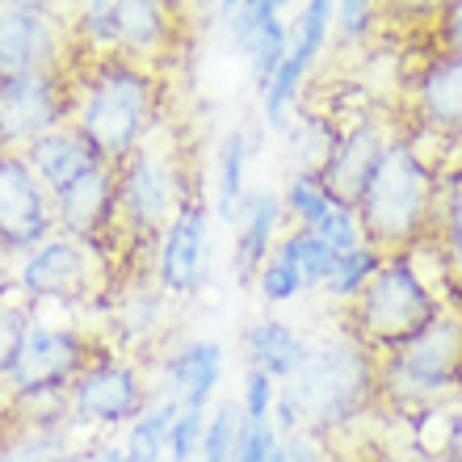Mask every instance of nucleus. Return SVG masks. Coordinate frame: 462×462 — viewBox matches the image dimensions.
Here are the masks:
<instances>
[{
    "instance_id": "1",
    "label": "nucleus",
    "mask_w": 462,
    "mask_h": 462,
    "mask_svg": "<svg viewBox=\"0 0 462 462\" xmlns=\"http://www.w3.org/2000/svg\"><path fill=\"white\" fill-rule=\"evenodd\" d=\"M164 122V72L106 55L76 60L68 72V126L85 134L97 160L118 169Z\"/></svg>"
},
{
    "instance_id": "2",
    "label": "nucleus",
    "mask_w": 462,
    "mask_h": 462,
    "mask_svg": "<svg viewBox=\"0 0 462 462\" xmlns=\"http://www.w3.org/2000/svg\"><path fill=\"white\" fill-rule=\"evenodd\" d=\"M374 403L378 357L357 341L341 337V341L311 345L299 374L278 387L273 429H278V438H291V433L328 438V433L349 429L353 420H362Z\"/></svg>"
},
{
    "instance_id": "3",
    "label": "nucleus",
    "mask_w": 462,
    "mask_h": 462,
    "mask_svg": "<svg viewBox=\"0 0 462 462\" xmlns=\"http://www.w3.org/2000/svg\"><path fill=\"white\" fill-rule=\"evenodd\" d=\"M441 185H446V169H438L408 134L395 131L353 207L365 244H374L383 256L420 248L438 223Z\"/></svg>"
},
{
    "instance_id": "4",
    "label": "nucleus",
    "mask_w": 462,
    "mask_h": 462,
    "mask_svg": "<svg viewBox=\"0 0 462 462\" xmlns=\"http://www.w3.org/2000/svg\"><path fill=\"white\" fill-rule=\"evenodd\" d=\"M118 244L152 253V244L177 210L198 198L194 189V164L177 143V134L160 122L118 169Z\"/></svg>"
},
{
    "instance_id": "5",
    "label": "nucleus",
    "mask_w": 462,
    "mask_h": 462,
    "mask_svg": "<svg viewBox=\"0 0 462 462\" xmlns=\"http://www.w3.org/2000/svg\"><path fill=\"white\" fill-rule=\"evenodd\" d=\"M441 311H446V294L429 282L420 256L395 253L378 265L365 291L345 307V337L370 349L374 357H387L416 341Z\"/></svg>"
},
{
    "instance_id": "6",
    "label": "nucleus",
    "mask_w": 462,
    "mask_h": 462,
    "mask_svg": "<svg viewBox=\"0 0 462 462\" xmlns=\"http://www.w3.org/2000/svg\"><path fill=\"white\" fill-rule=\"evenodd\" d=\"M462 400V311L446 307L416 341L378 357V403L403 416Z\"/></svg>"
},
{
    "instance_id": "7",
    "label": "nucleus",
    "mask_w": 462,
    "mask_h": 462,
    "mask_svg": "<svg viewBox=\"0 0 462 462\" xmlns=\"http://www.w3.org/2000/svg\"><path fill=\"white\" fill-rule=\"evenodd\" d=\"M177 25H181V9L160 0H88L68 13L76 60L122 55L160 72L169 51L177 47Z\"/></svg>"
},
{
    "instance_id": "8",
    "label": "nucleus",
    "mask_w": 462,
    "mask_h": 462,
    "mask_svg": "<svg viewBox=\"0 0 462 462\" xmlns=\"http://www.w3.org/2000/svg\"><path fill=\"white\" fill-rule=\"evenodd\" d=\"M13 286L34 303H63V307H97L106 311L118 291V273H114L110 253H101L93 244H80L72 236L55 231L42 240L34 253L17 256L13 265Z\"/></svg>"
},
{
    "instance_id": "9",
    "label": "nucleus",
    "mask_w": 462,
    "mask_h": 462,
    "mask_svg": "<svg viewBox=\"0 0 462 462\" xmlns=\"http://www.w3.org/2000/svg\"><path fill=\"white\" fill-rule=\"evenodd\" d=\"M152 403V378L139 357H126L118 349H106L97 362L80 370L68 387V416L80 433H114L143 416Z\"/></svg>"
},
{
    "instance_id": "10",
    "label": "nucleus",
    "mask_w": 462,
    "mask_h": 462,
    "mask_svg": "<svg viewBox=\"0 0 462 462\" xmlns=\"http://www.w3.org/2000/svg\"><path fill=\"white\" fill-rule=\"evenodd\" d=\"M97 337L85 332L80 324H47L34 319V328L25 337L13 374L5 378L13 400H38V395H68L80 370L97 362Z\"/></svg>"
},
{
    "instance_id": "11",
    "label": "nucleus",
    "mask_w": 462,
    "mask_h": 462,
    "mask_svg": "<svg viewBox=\"0 0 462 462\" xmlns=\"http://www.w3.org/2000/svg\"><path fill=\"white\" fill-rule=\"evenodd\" d=\"M72 34L68 13L38 0L0 5V76L22 72H72Z\"/></svg>"
},
{
    "instance_id": "12",
    "label": "nucleus",
    "mask_w": 462,
    "mask_h": 462,
    "mask_svg": "<svg viewBox=\"0 0 462 462\" xmlns=\"http://www.w3.org/2000/svg\"><path fill=\"white\" fill-rule=\"evenodd\" d=\"M210 202L202 194L189 198L177 219L156 236L152 256H147V273L169 299H194L207 286L210 265Z\"/></svg>"
},
{
    "instance_id": "13",
    "label": "nucleus",
    "mask_w": 462,
    "mask_h": 462,
    "mask_svg": "<svg viewBox=\"0 0 462 462\" xmlns=\"http://www.w3.org/2000/svg\"><path fill=\"white\" fill-rule=\"evenodd\" d=\"M68 126V72L0 76V152H25Z\"/></svg>"
},
{
    "instance_id": "14",
    "label": "nucleus",
    "mask_w": 462,
    "mask_h": 462,
    "mask_svg": "<svg viewBox=\"0 0 462 462\" xmlns=\"http://www.w3.org/2000/svg\"><path fill=\"white\" fill-rule=\"evenodd\" d=\"M55 198L22 152H0V253L5 261L34 253L55 236Z\"/></svg>"
},
{
    "instance_id": "15",
    "label": "nucleus",
    "mask_w": 462,
    "mask_h": 462,
    "mask_svg": "<svg viewBox=\"0 0 462 462\" xmlns=\"http://www.w3.org/2000/svg\"><path fill=\"white\" fill-rule=\"evenodd\" d=\"M227 370V353L210 337H189V341L164 345V353L147 357V378H152V395L172 400L177 408H194L210 412V400L223 383Z\"/></svg>"
},
{
    "instance_id": "16",
    "label": "nucleus",
    "mask_w": 462,
    "mask_h": 462,
    "mask_svg": "<svg viewBox=\"0 0 462 462\" xmlns=\"http://www.w3.org/2000/svg\"><path fill=\"white\" fill-rule=\"evenodd\" d=\"M223 38L227 47L248 63L253 72L256 93L273 80V72L282 68V60L291 55V22H286V9L278 0H236V5H223Z\"/></svg>"
},
{
    "instance_id": "17",
    "label": "nucleus",
    "mask_w": 462,
    "mask_h": 462,
    "mask_svg": "<svg viewBox=\"0 0 462 462\" xmlns=\"http://www.w3.org/2000/svg\"><path fill=\"white\" fill-rule=\"evenodd\" d=\"M55 227L101 253L118 248V172L114 164L97 160L68 189L55 194Z\"/></svg>"
},
{
    "instance_id": "18",
    "label": "nucleus",
    "mask_w": 462,
    "mask_h": 462,
    "mask_svg": "<svg viewBox=\"0 0 462 462\" xmlns=\"http://www.w3.org/2000/svg\"><path fill=\"white\" fill-rule=\"evenodd\" d=\"M391 139H395V131L387 126L383 114H357L353 122L337 126V139H332L328 156L319 160V169H316L319 185H324L337 202L357 207V198H362L365 181H370V172H374V164L383 160Z\"/></svg>"
},
{
    "instance_id": "19",
    "label": "nucleus",
    "mask_w": 462,
    "mask_h": 462,
    "mask_svg": "<svg viewBox=\"0 0 462 462\" xmlns=\"http://www.w3.org/2000/svg\"><path fill=\"white\" fill-rule=\"evenodd\" d=\"M172 299L160 291L152 273L118 282L110 307H106V328H110V349L147 362V349H160V337L169 332Z\"/></svg>"
},
{
    "instance_id": "20",
    "label": "nucleus",
    "mask_w": 462,
    "mask_h": 462,
    "mask_svg": "<svg viewBox=\"0 0 462 462\" xmlns=\"http://www.w3.org/2000/svg\"><path fill=\"white\" fill-rule=\"evenodd\" d=\"M412 126L454 139L462 131V55L429 51L412 76Z\"/></svg>"
},
{
    "instance_id": "21",
    "label": "nucleus",
    "mask_w": 462,
    "mask_h": 462,
    "mask_svg": "<svg viewBox=\"0 0 462 462\" xmlns=\"http://www.w3.org/2000/svg\"><path fill=\"white\" fill-rule=\"evenodd\" d=\"M282 194L273 189H248L236 215V240H231V273L240 278V286H253L273 248L282 240Z\"/></svg>"
},
{
    "instance_id": "22",
    "label": "nucleus",
    "mask_w": 462,
    "mask_h": 462,
    "mask_svg": "<svg viewBox=\"0 0 462 462\" xmlns=\"http://www.w3.org/2000/svg\"><path fill=\"white\" fill-rule=\"evenodd\" d=\"M307 353H311L307 337L278 316H261L244 328V357H248V370H261V374L273 378L278 387L299 374V365L307 362Z\"/></svg>"
},
{
    "instance_id": "23",
    "label": "nucleus",
    "mask_w": 462,
    "mask_h": 462,
    "mask_svg": "<svg viewBox=\"0 0 462 462\" xmlns=\"http://www.w3.org/2000/svg\"><path fill=\"white\" fill-rule=\"evenodd\" d=\"M22 156H25V164L34 169L38 181L51 189V198L60 194V189H68L80 172H88L97 164V152H93V147L85 143V134L72 131V126H60V131L34 139Z\"/></svg>"
},
{
    "instance_id": "24",
    "label": "nucleus",
    "mask_w": 462,
    "mask_h": 462,
    "mask_svg": "<svg viewBox=\"0 0 462 462\" xmlns=\"http://www.w3.org/2000/svg\"><path fill=\"white\" fill-rule=\"evenodd\" d=\"M248 160H253V134L227 131L219 143V169H215V194H210V215L227 227H236L240 202L248 194Z\"/></svg>"
},
{
    "instance_id": "25",
    "label": "nucleus",
    "mask_w": 462,
    "mask_h": 462,
    "mask_svg": "<svg viewBox=\"0 0 462 462\" xmlns=\"http://www.w3.org/2000/svg\"><path fill=\"white\" fill-rule=\"evenodd\" d=\"M433 248L441 256L446 294H458L462 299V172H446L438 223H433Z\"/></svg>"
},
{
    "instance_id": "26",
    "label": "nucleus",
    "mask_w": 462,
    "mask_h": 462,
    "mask_svg": "<svg viewBox=\"0 0 462 462\" xmlns=\"http://www.w3.org/2000/svg\"><path fill=\"white\" fill-rule=\"evenodd\" d=\"M177 412H181V408L172 400L152 395L143 416L122 429V441H118L122 462H164L169 458V429H172V420H177Z\"/></svg>"
},
{
    "instance_id": "27",
    "label": "nucleus",
    "mask_w": 462,
    "mask_h": 462,
    "mask_svg": "<svg viewBox=\"0 0 462 462\" xmlns=\"http://www.w3.org/2000/svg\"><path fill=\"white\" fill-rule=\"evenodd\" d=\"M273 261H282V265L291 269L307 294V291H324V282H328L332 265H337V253H332L319 236H311V231L286 227L278 248H273Z\"/></svg>"
},
{
    "instance_id": "28",
    "label": "nucleus",
    "mask_w": 462,
    "mask_h": 462,
    "mask_svg": "<svg viewBox=\"0 0 462 462\" xmlns=\"http://www.w3.org/2000/svg\"><path fill=\"white\" fill-rule=\"evenodd\" d=\"M307 76H311V68L303 60L286 55L282 68L273 72V80L261 88V122H265L269 131H282V134L291 131L294 114H299V101H303Z\"/></svg>"
},
{
    "instance_id": "29",
    "label": "nucleus",
    "mask_w": 462,
    "mask_h": 462,
    "mask_svg": "<svg viewBox=\"0 0 462 462\" xmlns=\"http://www.w3.org/2000/svg\"><path fill=\"white\" fill-rule=\"evenodd\" d=\"M80 429H13L0 441V462H72L80 454L76 446Z\"/></svg>"
},
{
    "instance_id": "30",
    "label": "nucleus",
    "mask_w": 462,
    "mask_h": 462,
    "mask_svg": "<svg viewBox=\"0 0 462 462\" xmlns=\"http://www.w3.org/2000/svg\"><path fill=\"white\" fill-rule=\"evenodd\" d=\"M34 319H38L34 303L13 286V278L0 282V378L13 374L17 353H22L25 337H30V328H34Z\"/></svg>"
},
{
    "instance_id": "31",
    "label": "nucleus",
    "mask_w": 462,
    "mask_h": 462,
    "mask_svg": "<svg viewBox=\"0 0 462 462\" xmlns=\"http://www.w3.org/2000/svg\"><path fill=\"white\" fill-rule=\"evenodd\" d=\"M332 42V0H307L291 17V55L316 68L324 47Z\"/></svg>"
},
{
    "instance_id": "32",
    "label": "nucleus",
    "mask_w": 462,
    "mask_h": 462,
    "mask_svg": "<svg viewBox=\"0 0 462 462\" xmlns=\"http://www.w3.org/2000/svg\"><path fill=\"white\" fill-rule=\"evenodd\" d=\"M244 429H248V420H244L240 403L219 400L207 412V429H202V450H198V462H236Z\"/></svg>"
},
{
    "instance_id": "33",
    "label": "nucleus",
    "mask_w": 462,
    "mask_h": 462,
    "mask_svg": "<svg viewBox=\"0 0 462 462\" xmlns=\"http://www.w3.org/2000/svg\"><path fill=\"white\" fill-rule=\"evenodd\" d=\"M332 207H337V198L319 185L316 172L294 169V177L286 181V194H282V210H286V219H291L294 227H303V231H316L319 219H324Z\"/></svg>"
},
{
    "instance_id": "34",
    "label": "nucleus",
    "mask_w": 462,
    "mask_h": 462,
    "mask_svg": "<svg viewBox=\"0 0 462 462\" xmlns=\"http://www.w3.org/2000/svg\"><path fill=\"white\" fill-rule=\"evenodd\" d=\"M387 256L378 253L374 244H362L357 253H345V256H337V265H332V273H328V282H324V294H328L332 303H341V307H349L357 294L365 291V282L378 273V265H383Z\"/></svg>"
},
{
    "instance_id": "35",
    "label": "nucleus",
    "mask_w": 462,
    "mask_h": 462,
    "mask_svg": "<svg viewBox=\"0 0 462 462\" xmlns=\"http://www.w3.org/2000/svg\"><path fill=\"white\" fill-rule=\"evenodd\" d=\"M383 17L387 13L374 0H337L332 5V34L341 38L345 47H365V42H374Z\"/></svg>"
},
{
    "instance_id": "36",
    "label": "nucleus",
    "mask_w": 462,
    "mask_h": 462,
    "mask_svg": "<svg viewBox=\"0 0 462 462\" xmlns=\"http://www.w3.org/2000/svg\"><path fill=\"white\" fill-rule=\"evenodd\" d=\"M240 412L248 425H261V420H273V403H278V383L265 378L261 370H244L240 383Z\"/></svg>"
},
{
    "instance_id": "37",
    "label": "nucleus",
    "mask_w": 462,
    "mask_h": 462,
    "mask_svg": "<svg viewBox=\"0 0 462 462\" xmlns=\"http://www.w3.org/2000/svg\"><path fill=\"white\" fill-rule=\"evenodd\" d=\"M202 429H207V412L181 408L177 420H172V429H169V458L164 462H198V450H202Z\"/></svg>"
},
{
    "instance_id": "38",
    "label": "nucleus",
    "mask_w": 462,
    "mask_h": 462,
    "mask_svg": "<svg viewBox=\"0 0 462 462\" xmlns=\"http://www.w3.org/2000/svg\"><path fill=\"white\" fill-rule=\"evenodd\" d=\"M253 291L261 294L269 307H286V303H294V299H303V286H299V278H294V273L282 265V261H273V256H269L265 265H261V273L253 278Z\"/></svg>"
},
{
    "instance_id": "39",
    "label": "nucleus",
    "mask_w": 462,
    "mask_h": 462,
    "mask_svg": "<svg viewBox=\"0 0 462 462\" xmlns=\"http://www.w3.org/2000/svg\"><path fill=\"white\" fill-rule=\"evenodd\" d=\"M278 446V429L273 420H261V425H248L240 438V450H236V462H265Z\"/></svg>"
},
{
    "instance_id": "40",
    "label": "nucleus",
    "mask_w": 462,
    "mask_h": 462,
    "mask_svg": "<svg viewBox=\"0 0 462 462\" xmlns=\"http://www.w3.org/2000/svg\"><path fill=\"white\" fill-rule=\"evenodd\" d=\"M433 38H438V51L462 55V0L441 5V9L433 13Z\"/></svg>"
},
{
    "instance_id": "41",
    "label": "nucleus",
    "mask_w": 462,
    "mask_h": 462,
    "mask_svg": "<svg viewBox=\"0 0 462 462\" xmlns=\"http://www.w3.org/2000/svg\"><path fill=\"white\" fill-rule=\"evenodd\" d=\"M282 462H328V450L319 446V438L311 433H291V438H278Z\"/></svg>"
},
{
    "instance_id": "42",
    "label": "nucleus",
    "mask_w": 462,
    "mask_h": 462,
    "mask_svg": "<svg viewBox=\"0 0 462 462\" xmlns=\"http://www.w3.org/2000/svg\"><path fill=\"white\" fill-rule=\"evenodd\" d=\"M441 462H462V400L450 403V438H446Z\"/></svg>"
},
{
    "instance_id": "43",
    "label": "nucleus",
    "mask_w": 462,
    "mask_h": 462,
    "mask_svg": "<svg viewBox=\"0 0 462 462\" xmlns=\"http://www.w3.org/2000/svg\"><path fill=\"white\" fill-rule=\"evenodd\" d=\"M72 462H122V446L118 441H93V446H80Z\"/></svg>"
},
{
    "instance_id": "44",
    "label": "nucleus",
    "mask_w": 462,
    "mask_h": 462,
    "mask_svg": "<svg viewBox=\"0 0 462 462\" xmlns=\"http://www.w3.org/2000/svg\"><path fill=\"white\" fill-rule=\"evenodd\" d=\"M13 429H17V416H13V391H9V383L0 378V441L9 438Z\"/></svg>"
},
{
    "instance_id": "45",
    "label": "nucleus",
    "mask_w": 462,
    "mask_h": 462,
    "mask_svg": "<svg viewBox=\"0 0 462 462\" xmlns=\"http://www.w3.org/2000/svg\"><path fill=\"white\" fill-rule=\"evenodd\" d=\"M450 172H462V131L450 139Z\"/></svg>"
},
{
    "instance_id": "46",
    "label": "nucleus",
    "mask_w": 462,
    "mask_h": 462,
    "mask_svg": "<svg viewBox=\"0 0 462 462\" xmlns=\"http://www.w3.org/2000/svg\"><path fill=\"white\" fill-rule=\"evenodd\" d=\"M9 278V261H5V253H0V282Z\"/></svg>"
}]
</instances>
